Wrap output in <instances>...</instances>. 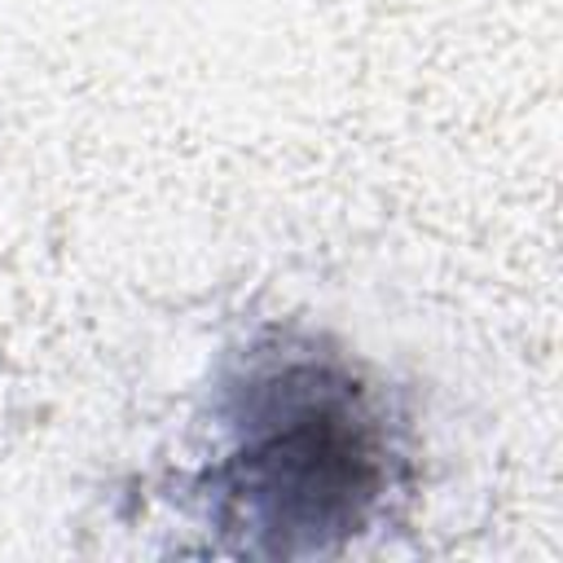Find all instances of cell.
Wrapping results in <instances>:
<instances>
[{"label": "cell", "mask_w": 563, "mask_h": 563, "mask_svg": "<svg viewBox=\"0 0 563 563\" xmlns=\"http://www.w3.org/2000/svg\"><path fill=\"white\" fill-rule=\"evenodd\" d=\"M396 466L374 383L312 339H268L220 387L202 497L238 550L321 554L374 523Z\"/></svg>", "instance_id": "6da1fadb"}]
</instances>
